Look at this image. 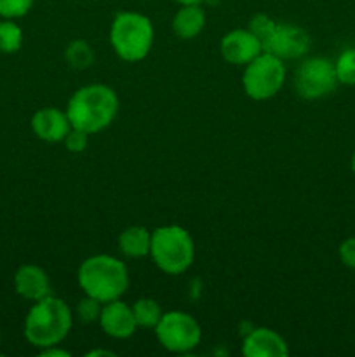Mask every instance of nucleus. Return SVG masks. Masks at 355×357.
Wrapping results in <instances>:
<instances>
[{
    "mask_svg": "<svg viewBox=\"0 0 355 357\" xmlns=\"http://www.w3.org/2000/svg\"><path fill=\"white\" fill-rule=\"evenodd\" d=\"M205 28V13L200 3L181 6L173 17V31L183 40L198 37Z\"/></svg>",
    "mask_w": 355,
    "mask_h": 357,
    "instance_id": "obj_15",
    "label": "nucleus"
},
{
    "mask_svg": "<svg viewBox=\"0 0 355 357\" xmlns=\"http://www.w3.org/2000/svg\"><path fill=\"white\" fill-rule=\"evenodd\" d=\"M23 45V30L14 20L0 21V52L14 54Z\"/></svg>",
    "mask_w": 355,
    "mask_h": 357,
    "instance_id": "obj_19",
    "label": "nucleus"
},
{
    "mask_svg": "<svg viewBox=\"0 0 355 357\" xmlns=\"http://www.w3.org/2000/svg\"><path fill=\"white\" fill-rule=\"evenodd\" d=\"M66 150L72 153H80L87 149V143H89V135L86 131H80V129L72 128L68 131V135L63 139Z\"/></svg>",
    "mask_w": 355,
    "mask_h": 357,
    "instance_id": "obj_24",
    "label": "nucleus"
},
{
    "mask_svg": "<svg viewBox=\"0 0 355 357\" xmlns=\"http://www.w3.org/2000/svg\"><path fill=\"white\" fill-rule=\"evenodd\" d=\"M338 255L345 267L355 271V237H348L338 248Z\"/></svg>",
    "mask_w": 355,
    "mask_h": 357,
    "instance_id": "obj_25",
    "label": "nucleus"
},
{
    "mask_svg": "<svg viewBox=\"0 0 355 357\" xmlns=\"http://www.w3.org/2000/svg\"><path fill=\"white\" fill-rule=\"evenodd\" d=\"M100 326L108 337L117 338V340H124L134 335L136 324L134 314H132V307L127 303L118 300H111V302L103 303L100 316Z\"/></svg>",
    "mask_w": 355,
    "mask_h": 357,
    "instance_id": "obj_11",
    "label": "nucleus"
},
{
    "mask_svg": "<svg viewBox=\"0 0 355 357\" xmlns=\"http://www.w3.org/2000/svg\"><path fill=\"white\" fill-rule=\"evenodd\" d=\"M285 82V66L282 59L270 52H261L249 61L242 73L244 93L254 101L274 98Z\"/></svg>",
    "mask_w": 355,
    "mask_h": 357,
    "instance_id": "obj_6",
    "label": "nucleus"
},
{
    "mask_svg": "<svg viewBox=\"0 0 355 357\" xmlns=\"http://www.w3.org/2000/svg\"><path fill=\"white\" fill-rule=\"evenodd\" d=\"M155 30L145 14L120 10L110 24V44L115 54L127 63L145 59L153 47Z\"/></svg>",
    "mask_w": 355,
    "mask_h": 357,
    "instance_id": "obj_4",
    "label": "nucleus"
},
{
    "mask_svg": "<svg viewBox=\"0 0 355 357\" xmlns=\"http://www.w3.org/2000/svg\"><path fill=\"white\" fill-rule=\"evenodd\" d=\"M150 257L164 274L180 275L194 264L195 243L190 232L183 227H157L152 232Z\"/></svg>",
    "mask_w": 355,
    "mask_h": 357,
    "instance_id": "obj_5",
    "label": "nucleus"
},
{
    "mask_svg": "<svg viewBox=\"0 0 355 357\" xmlns=\"http://www.w3.org/2000/svg\"><path fill=\"white\" fill-rule=\"evenodd\" d=\"M350 169H352V173L355 174V152L352 153V159H350Z\"/></svg>",
    "mask_w": 355,
    "mask_h": 357,
    "instance_id": "obj_29",
    "label": "nucleus"
},
{
    "mask_svg": "<svg viewBox=\"0 0 355 357\" xmlns=\"http://www.w3.org/2000/svg\"><path fill=\"white\" fill-rule=\"evenodd\" d=\"M242 354L246 357H284L289 354V347L277 331L256 328L244 338Z\"/></svg>",
    "mask_w": 355,
    "mask_h": 357,
    "instance_id": "obj_13",
    "label": "nucleus"
},
{
    "mask_svg": "<svg viewBox=\"0 0 355 357\" xmlns=\"http://www.w3.org/2000/svg\"><path fill=\"white\" fill-rule=\"evenodd\" d=\"M118 251L127 258H145L150 255L152 232L146 227L131 225L118 234Z\"/></svg>",
    "mask_w": 355,
    "mask_h": 357,
    "instance_id": "obj_16",
    "label": "nucleus"
},
{
    "mask_svg": "<svg viewBox=\"0 0 355 357\" xmlns=\"http://www.w3.org/2000/svg\"><path fill=\"white\" fill-rule=\"evenodd\" d=\"M14 289L21 298L37 302L51 295V281L44 268L26 264L21 265L14 274Z\"/></svg>",
    "mask_w": 355,
    "mask_h": 357,
    "instance_id": "obj_14",
    "label": "nucleus"
},
{
    "mask_svg": "<svg viewBox=\"0 0 355 357\" xmlns=\"http://www.w3.org/2000/svg\"><path fill=\"white\" fill-rule=\"evenodd\" d=\"M275 24H277V23H275V21L271 20L268 14H261L260 13V14H254V16L251 17L249 28H247V30H249L251 33L254 35V37H258V40L263 44L265 38H267L268 35L274 31Z\"/></svg>",
    "mask_w": 355,
    "mask_h": 357,
    "instance_id": "obj_23",
    "label": "nucleus"
},
{
    "mask_svg": "<svg viewBox=\"0 0 355 357\" xmlns=\"http://www.w3.org/2000/svg\"><path fill=\"white\" fill-rule=\"evenodd\" d=\"M77 281L84 295L93 296L101 303L122 298L129 288L127 267L110 255H94L80 264Z\"/></svg>",
    "mask_w": 355,
    "mask_h": 357,
    "instance_id": "obj_3",
    "label": "nucleus"
},
{
    "mask_svg": "<svg viewBox=\"0 0 355 357\" xmlns=\"http://www.w3.org/2000/svg\"><path fill=\"white\" fill-rule=\"evenodd\" d=\"M117 93L104 84H89L72 94L66 105V115L72 128L86 131L87 135L106 129L118 114Z\"/></svg>",
    "mask_w": 355,
    "mask_h": 357,
    "instance_id": "obj_1",
    "label": "nucleus"
},
{
    "mask_svg": "<svg viewBox=\"0 0 355 357\" xmlns=\"http://www.w3.org/2000/svg\"><path fill=\"white\" fill-rule=\"evenodd\" d=\"M101 309H103V303L100 300L93 298V296H84L75 307V314L82 323H97L101 316Z\"/></svg>",
    "mask_w": 355,
    "mask_h": 357,
    "instance_id": "obj_21",
    "label": "nucleus"
},
{
    "mask_svg": "<svg viewBox=\"0 0 355 357\" xmlns=\"http://www.w3.org/2000/svg\"><path fill=\"white\" fill-rule=\"evenodd\" d=\"M35 0H0V17L17 20L26 16L33 7Z\"/></svg>",
    "mask_w": 355,
    "mask_h": 357,
    "instance_id": "obj_22",
    "label": "nucleus"
},
{
    "mask_svg": "<svg viewBox=\"0 0 355 357\" xmlns=\"http://www.w3.org/2000/svg\"><path fill=\"white\" fill-rule=\"evenodd\" d=\"M265 52L277 56L278 59H298L310 49V35L303 28L289 23H277L274 31L261 44Z\"/></svg>",
    "mask_w": 355,
    "mask_h": 357,
    "instance_id": "obj_9",
    "label": "nucleus"
},
{
    "mask_svg": "<svg viewBox=\"0 0 355 357\" xmlns=\"http://www.w3.org/2000/svg\"><path fill=\"white\" fill-rule=\"evenodd\" d=\"M40 356L44 357H70V352L65 349H58V345H52V347L42 349Z\"/></svg>",
    "mask_w": 355,
    "mask_h": 357,
    "instance_id": "obj_26",
    "label": "nucleus"
},
{
    "mask_svg": "<svg viewBox=\"0 0 355 357\" xmlns=\"http://www.w3.org/2000/svg\"><path fill=\"white\" fill-rule=\"evenodd\" d=\"M72 124L68 121L66 112L54 107L40 108L31 117V131L38 139L47 143H59L65 139Z\"/></svg>",
    "mask_w": 355,
    "mask_h": 357,
    "instance_id": "obj_12",
    "label": "nucleus"
},
{
    "mask_svg": "<svg viewBox=\"0 0 355 357\" xmlns=\"http://www.w3.org/2000/svg\"><path fill=\"white\" fill-rule=\"evenodd\" d=\"M334 61L315 56L308 58L296 68L294 89L303 100H320L334 93L338 86Z\"/></svg>",
    "mask_w": 355,
    "mask_h": 357,
    "instance_id": "obj_8",
    "label": "nucleus"
},
{
    "mask_svg": "<svg viewBox=\"0 0 355 357\" xmlns=\"http://www.w3.org/2000/svg\"><path fill=\"white\" fill-rule=\"evenodd\" d=\"M132 307V314H134L136 324L139 328H153L159 324L160 317H162V307L159 305V302H155L153 298H139L138 302Z\"/></svg>",
    "mask_w": 355,
    "mask_h": 357,
    "instance_id": "obj_18",
    "label": "nucleus"
},
{
    "mask_svg": "<svg viewBox=\"0 0 355 357\" xmlns=\"http://www.w3.org/2000/svg\"><path fill=\"white\" fill-rule=\"evenodd\" d=\"M174 2H178L180 6H190V3H202L204 0H174Z\"/></svg>",
    "mask_w": 355,
    "mask_h": 357,
    "instance_id": "obj_27",
    "label": "nucleus"
},
{
    "mask_svg": "<svg viewBox=\"0 0 355 357\" xmlns=\"http://www.w3.org/2000/svg\"><path fill=\"white\" fill-rule=\"evenodd\" d=\"M73 326L72 309L66 305L65 300L54 295L33 302L31 309L24 317L23 333L28 344L42 349L59 345Z\"/></svg>",
    "mask_w": 355,
    "mask_h": 357,
    "instance_id": "obj_2",
    "label": "nucleus"
},
{
    "mask_svg": "<svg viewBox=\"0 0 355 357\" xmlns=\"http://www.w3.org/2000/svg\"><path fill=\"white\" fill-rule=\"evenodd\" d=\"M65 59L72 68L86 70L94 63V51L89 42L75 38L65 49Z\"/></svg>",
    "mask_w": 355,
    "mask_h": 357,
    "instance_id": "obj_17",
    "label": "nucleus"
},
{
    "mask_svg": "<svg viewBox=\"0 0 355 357\" xmlns=\"http://www.w3.org/2000/svg\"><path fill=\"white\" fill-rule=\"evenodd\" d=\"M338 82L345 86H355V47H348L334 61Z\"/></svg>",
    "mask_w": 355,
    "mask_h": 357,
    "instance_id": "obj_20",
    "label": "nucleus"
},
{
    "mask_svg": "<svg viewBox=\"0 0 355 357\" xmlns=\"http://www.w3.org/2000/svg\"><path fill=\"white\" fill-rule=\"evenodd\" d=\"M87 356H113V352H110V351H90Z\"/></svg>",
    "mask_w": 355,
    "mask_h": 357,
    "instance_id": "obj_28",
    "label": "nucleus"
},
{
    "mask_svg": "<svg viewBox=\"0 0 355 357\" xmlns=\"http://www.w3.org/2000/svg\"><path fill=\"white\" fill-rule=\"evenodd\" d=\"M219 52L230 65H247L263 52L261 42L249 30H232L221 38Z\"/></svg>",
    "mask_w": 355,
    "mask_h": 357,
    "instance_id": "obj_10",
    "label": "nucleus"
},
{
    "mask_svg": "<svg viewBox=\"0 0 355 357\" xmlns=\"http://www.w3.org/2000/svg\"><path fill=\"white\" fill-rule=\"evenodd\" d=\"M159 344L169 352H190L200 344L202 330L194 316L181 310L164 312L155 326Z\"/></svg>",
    "mask_w": 355,
    "mask_h": 357,
    "instance_id": "obj_7",
    "label": "nucleus"
}]
</instances>
